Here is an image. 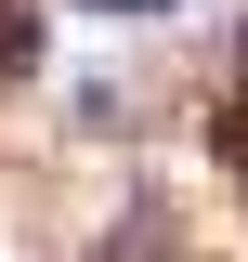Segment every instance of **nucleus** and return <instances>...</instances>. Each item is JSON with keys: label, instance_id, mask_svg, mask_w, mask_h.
<instances>
[{"label": "nucleus", "instance_id": "obj_1", "mask_svg": "<svg viewBox=\"0 0 248 262\" xmlns=\"http://www.w3.org/2000/svg\"><path fill=\"white\" fill-rule=\"evenodd\" d=\"M65 118H79V131H105V144H118V131H131V79H79V92H65Z\"/></svg>", "mask_w": 248, "mask_h": 262}, {"label": "nucleus", "instance_id": "obj_2", "mask_svg": "<svg viewBox=\"0 0 248 262\" xmlns=\"http://www.w3.org/2000/svg\"><path fill=\"white\" fill-rule=\"evenodd\" d=\"M65 13H131V27H157V13H183V0H65Z\"/></svg>", "mask_w": 248, "mask_h": 262}]
</instances>
